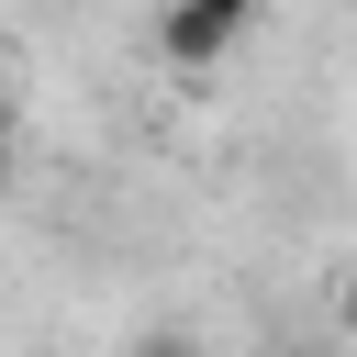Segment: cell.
<instances>
[{"instance_id": "3957f363", "label": "cell", "mask_w": 357, "mask_h": 357, "mask_svg": "<svg viewBox=\"0 0 357 357\" xmlns=\"http://www.w3.org/2000/svg\"><path fill=\"white\" fill-rule=\"evenodd\" d=\"M335 335H357V257H346V279H335Z\"/></svg>"}, {"instance_id": "7a4b0ae2", "label": "cell", "mask_w": 357, "mask_h": 357, "mask_svg": "<svg viewBox=\"0 0 357 357\" xmlns=\"http://www.w3.org/2000/svg\"><path fill=\"white\" fill-rule=\"evenodd\" d=\"M167 11H190V22H212V33H245L268 0H167Z\"/></svg>"}, {"instance_id": "6da1fadb", "label": "cell", "mask_w": 357, "mask_h": 357, "mask_svg": "<svg viewBox=\"0 0 357 357\" xmlns=\"http://www.w3.org/2000/svg\"><path fill=\"white\" fill-rule=\"evenodd\" d=\"M156 56H167V67H223V56H234V33L190 22V11H156Z\"/></svg>"}, {"instance_id": "277c9868", "label": "cell", "mask_w": 357, "mask_h": 357, "mask_svg": "<svg viewBox=\"0 0 357 357\" xmlns=\"http://www.w3.org/2000/svg\"><path fill=\"white\" fill-rule=\"evenodd\" d=\"M134 357H190V335H145V346H134Z\"/></svg>"}, {"instance_id": "5b68a950", "label": "cell", "mask_w": 357, "mask_h": 357, "mask_svg": "<svg viewBox=\"0 0 357 357\" xmlns=\"http://www.w3.org/2000/svg\"><path fill=\"white\" fill-rule=\"evenodd\" d=\"M11 134H22V112H11V89H0V167H11Z\"/></svg>"}]
</instances>
